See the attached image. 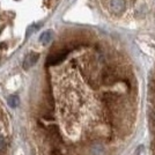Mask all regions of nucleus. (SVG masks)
Segmentation results:
<instances>
[{
	"mask_svg": "<svg viewBox=\"0 0 155 155\" xmlns=\"http://www.w3.org/2000/svg\"><path fill=\"white\" fill-rule=\"evenodd\" d=\"M7 103H8V105H9L11 108H16V107H19L20 105L19 96H16V95L9 96L8 98H7Z\"/></svg>",
	"mask_w": 155,
	"mask_h": 155,
	"instance_id": "nucleus-6",
	"label": "nucleus"
},
{
	"mask_svg": "<svg viewBox=\"0 0 155 155\" xmlns=\"http://www.w3.org/2000/svg\"><path fill=\"white\" fill-rule=\"evenodd\" d=\"M39 58V54L37 52H30L29 54H27L26 58L23 59V68L25 70H29L34 65L37 63Z\"/></svg>",
	"mask_w": 155,
	"mask_h": 155,
	"instance_id": "nucleus-3",
	"label": "nucleus"
},
{
	"mask_svg": "<svg viewBox=\"0 0 155 155\" xmlns=\"http://www.w3.org/2000/svg\"><path fill=\"white\" fill-rule=\"evenodd\" d=\"M6 152V141L0 138V155H4Z\"/></svg>",
	"mask_w": 155,
	"mask_h": 155,
	"instance_id": "nucleus-7",
	"label": "nucleus"
},
{
	"mask_svg": "<svg viewBox=\"0 0 155 155\" xmlns=\"http://www.w3.org/2000/svg\"><path fill=\"white\" fill-rule=\"evenodd\" d=\"M125 7V2L124 0H111L110 2V8L114 13H120L124 11Z\"/></svg>",
	"mask_w": 155,
	"mask_h": 155,
	"instance_id": "nucleus-4",
	"label": "nucleus"
},
{
	"mask_svg": "<svg viewBox=\"0 0 155 155\" xmlns=\"http://www.w3.org/2000/svg\"><path fill=\"white\" fill-rule=\"evenodd\" d=\"M52 38H53V32H52V30H46V31L42 32L41 36H39V41H41L44 45L49 44L52 41Z\"/></svg>",
	"mask_w": 155,
	"mask_h": 155,
	"instance_id": "nucleus-5",
	"label": "nucleus"
},
{
	"mask_svg": "<svg viewBox=\"0 0 155 155\" xmlns=\"http://www.w3.org/2000/svg\"><path fill=\"white\" fill-rule=\"evenodd\" d=\"M119 79H120V74L114 67H107L102 72V80H103L104 84H108V86L116 84Z\"/></svg>",
	"mask_w": 155,
	"mask_h": 155,
	"instance_id": "nucleus-1",
	"label": "nucleus"
},
{
	"mask_svg": "<svg viewBox=\"0 0 155 155\" xmlns=\"http://www.w3.org/2000/svg\"><path fill=\"white\" fill-rule=\"evenodd\" d=\"M153 120H154V125H155V112H154V115H153Z\"/></svg>",
	"mask_w": 155,
	"mask_h": 155,
	"instance_id": "nucleus-8",
	"label": "nucleus"
},
{
	"mask_svg": "<svg viewBox=\"0 0 155 155\" xmlns=\"http://www.w3.org/2000/svg\"><path fill=\"white\" fill-rule=\"evenodd\" d=\"M67 53H68V49H64V50H59L58 52H54V53L50 54L46 59V66L58 65L59 63H61L66 58Z\"/></svg>",
	"mask_w": 155,
	"mask_h": 155,
	"instance_id": "nucleus-2",
	"label": "nucleus"
}]
</instances>
